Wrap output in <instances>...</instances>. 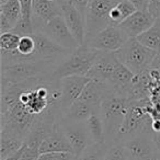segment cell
Segmentation results:
<instances>
[{"mask_svg":"<svg viewBox=\"0 0 160 160\" xmlns=\"http://www.w3.org/2000/svg\"><path fill=\"white\" fill-rule=\"evenodd\" d=\"M128 103L127 97L120 94L112 87H110L103 97L100 116L104 124L107 145L109 147L115 142H120V129L124 123Z\"/></svg>","mask_w":160,"mask_h":160,"instance_id":"1","label":"cell"},{"mask_svg":"<svg viewBox=\"0 0 160 160\" xmlns=\"http://www.w3.org/2000/svg\"><path fill=\"white\" fill-rule=\"evenodd\" d=\"M60 60H29L1 66V81L10 83H21L31 79H44L52 81L51 75Z\"/></svg>","mask_w":160,"mask_h":160,"instance_id":"2","label":"cell"},{"mask_svg":"<svg viewBox=\"0 0 160 160\" xmlns=\"http://www.w3.org/2000/svg\"><path fill=\"white\" fill-rule=\"evenodd\" d=\"M98 53L99 51L89 48L86 45L77 47L58 62L52 72L51 80L56 81L69 76H87Z\"/></svg>","mask_w":160,"mask_h":160,"instance_id":"3","label":"cell"},{"mask_svg":"<svg viewBox=\"0 0 160 160\" xmlns=\"http://www.w3.org/2000/svg\"><path fill=\"white\" fill-rule=\"evenodd\" d=\"M118 60L129 68L135 75L149 70L158 52L144 46L136 38H129L127 42L114 52Z\"/></svg>","mask_w":160,"mask_h":160,"instance_id":"4","label":"cell"},{"mask_svg":"<svg viewBox=\"0 0 160 160\" xmlns=\"http://www.w3.org/2000/svg\"><path fill=\"white\" fill-rule=\"evenodd\" d=\"M118 1L121 0H90L86 12V42L110 25V12Z\"/></svg>","mask_w":160,"mask_h":160,"instance_id":"5","label":"cell"},{"mask_svg":"<svg viewBox=\"0 0 160 160\" xmlns=\"http://www.w3.org/2000/svg\"><path fill=\"white\" fill-rule=\"evenodd\" d=\"M155 134V132H136L122 140L129 160H158Z\"/></svg>","mask_w":160,"mask_h":160,"instance_id":"6","label":"cell"},{"mask_svg":"<svg viewBox=\"0 0 160 160\" xmlns=\"http://www.w3.org/2000/svg\"><path fill=\"white\" fill-rule=\"evenodd\" d=\"M128 38L129 36L120 25L110 24L89 38L85 45L96 51L116 52L127 42Z\"/></svg>","mask_w":160,"mask_h":160,"instance_id":"7","label":"cell"},{"mask_svg":"<svg viewBox=\"0 0 160 160\" xmlns=\"http://www.w3.org/2000/svg\"><path fill=\"white\" fill-rule=\"evenodd\" d=\"M62 129L70 142L73 155L78 157L92 144H94L86 122H76L62 118Z\"/></svg>","mask_w":160,"mask_h":160,"instance_id":"8","label":"cell"},{"mask_svg":"<svg viewBox=\"0 0 160 160\" xmlns=\"http://www.w3.org/2000/svg\"><path fill=\"white\" fill-rule=\"evenodd\" d=\"M40 32L44 33L47 38H49L56 44L64 47L67 51L71 52L80 46L76 38H73L62 16L53 18L40 30Z\"/></svg>","mask_w":160,"mask_h":160,"instance_id":"9","label":"cell"},{"mask_svg":"<svg viewBox=\"0 0 160 160\" xmlns=\"http://www.w3.org/2000/svg\"><path fill=\"white\" fill-rule=\"evenodd\" d=\"M90 80L87 76H69L60 79L62 99L59 104L64 113L77 101Z\"/></svg>","mask_w":160,"mask_h":160,"instance_id":"10","label":"cell"},{"mask_svg":"<svg viewBox=\"0 0 160 160\" xmlns=\"http://www.w3.org/2000/svg\"><path fill=\"white\" fill-rule=\"evenodd\" d=\"M118 62L120 60L114 52L99 51L87 77L99 81H109Z\"/></svg>","mask_w":160,"mask_h":160,"instance_id":"11","label":"cell"},{"mask_svg":"<svg viewBox=\"0 0 160 160\" xmlns=\"http://www.w3.org/2000/svg\"><path fill=\"white\" fill-rule=\"evenodd\" d=\"M35 40V52H34V60L41 59H56L60 60L66 57L70 51H67L64 47L56 44L54 41L47 38L44 33L35 31L33 34Z\"/></svg>","mask_w":160,"mask_h":160,"instance_id":"12","label":"cell"},{"mask_svg":"<svg viewBox=\"0 0 160 160\" xmlns=\"http://www.w3.org/2000/svg\"><path fill=\"white\" fill-rule=\"evenodd\" d=\"M62 10V17L68 25L69 30L72 33L73 38L80 46L86 43V18L82 13L68 1L60 2Z\"/></svg>","mask_w":160,"mask_h":160,"instance_id":"13","label":"cell"},{"mask_svg":"<svg viewBox=\"0 0 160 160\" xmlns=\"http://www.w3.org/2000/svg\"><path fill=\"white\" fill-rule=\"evenodd\" d=\"M57 16H62V6L56 1L49 0H33L32 8V21L34 32L40 31L48 21Z\"/></svg>","mask_w":160,"mask_h":160,"instance_id":"14","label":"cell"},{"mask_svg":"<svg viewBox=\"0 0 160 160\" xmlns=\"http://www.w3.org/2000/svg\"><path fill=\"white\" fill-rule=\"evenodd\" d=\"M157 19L149 11H140L137 10L135 13L123 21L120 27L125 31L129 38H137L146 30H148L155 23Z\"/></svg>","mask_w":160,"mask_h":160,"instance_id":"15","label":"cell"},{"mask_svg":"<svg viewBox=\"0 0 160 160\" xmlns=\"http://www.w3.org/2000/svg\"><path fill=\"white\" fill-rule=\"evenodd\" d=\"M135 77V73L120 62L118 64V66H116L111 79L109 81H107V82L116 92L127 97V92H128L129 88L132 87V83H133Z\"/></svg>","mask_w":160,"mask_h":160,"instance_id":"16","label":"cell"},{"mask_svg":"<svg viewBox=\"0 0 160 160\" xmlns=\"http://www.w3.org/2000/svg\"><path fill=\"white\" fill-rule=\"evenodd\" d=\"M151 98V79L149 76V70L136 75L132 87L127 92L128 101L148 100Z\"/></svg>","mask_w":160,"mask_h":160,"instance_id":"17","label":"cell"},{"mask_svg":"<svg viewBox=\"0 0 160 160\" xmlns=\"http://www.w3.org/2000/svg\"><path fill=\"white\" fill-rule=\"evenodd\" d=\"M40 152H71L73 153L70 142H68L67 137L65 136L62 129H58L52 135L47 136L40 146Z\"/></svg>","mask_w":160,"mask_h":160,"instance_id":"18","label":"cell"},{"mask_svg":"<svg viewBox=\"0 0 160 160\" xmlns=\"http://www.w3.org/2000/svg\"><path fill=\"white\" fill-rule=\"evenodd\" d=\"M101 108L81 101L78 99L68 110L64 113V118L68 121H76V122H86L91 115L100 114Z\"/></svg>","mask_w":160,"mask_h":160,"instance_id":"19","label":"cell"},{"mask_svg":"<svg viewBox=\"0 0 160 160\" xmlns=\"http://www.w3.org/2000/svg\"><path fill=\"white\" fill-rule=\"evenodd\" d=\"M136 38L144 46L155 52H160V19H157L148 30H146Z\"/></svg>","mask_w":160,"mask_h":160,"instance_id":"20","label":"cell"},{"mask_svg":"<svg viewBox=\"0 0 160 160\" xmlns=\"http://www.w3.org/2000/svg\"><path fill=\"white\" fill-rule=\"evenodd\" d=\"M136 11V7L128 0H121L110 12V24L120 25L123 21H125Z\"/></svg>","mask_w":160,"mask_h":160,"instance_id":"21","label":"cell"},{"mask_svg":"<svg viewBox=\"0 0 160 160\" xmlns=\"http://www.w3.org/2000/svg\"><path fill=\"white\" fill-rule=\"evenodd\" d=\"M24 140L10 134H0V159L3 160L22 148Z\"/></svg>","mask_w":160,"mask_h":160,"instance_id":"22","label":"cell"},{"mask_svg":"<svg viewBox=\"0 0 160 160\" xmlns=\"http://www.w3.org/2000/svg\"><path fill=\"white\" fill-rule=\"evenodd\" d=\"M86 124L89 129V133L93 142L98 144H107V138H105V128L104 124L102 122L100 114H94L91 115L87 121Z\"/></svg>","mask_w":160,"mask_h":160,"instance_id":"23","label":"cell"},{"mask_svg":"<svg viewBox=\"0 0 160 160\" xmlns=\"http://www.w3.org/2000/svg\"><path fill=\"white\" fill-rule=\"evenodd\" d=\"M0 14L3 16L11 24L12 30L21 19V5L19 0H9L0 5Z\"/></svg>","mask_w":160,"mask_h":160,"instance_id":"24","label":"cell"},{"mask_svg":"<svg viewBox=\"0 0 160 160\" xmlns=\"http://www.w3.org/2000/svg\"><path fill=\"white\" fill-rule=\"evenodd\" d=\"M109 146L107 144L94 142L89 146L81 155H79L76 160H104Z\"/></svg>","mask_w":160,"mask_h":160,"instance_id":"25","label":"cell"},{"mask_svg":"<svg viewBox=\"0 0 160 160\" xmlns=\"http://www.w3.org/2000/svg\"><path fill=\"white\" fill-rule=\"evenodd\" d=\"M21 36L14 32H6L0 35V48L5 52H16L19 47Z\"/></svg>","mask_w":160,"mask_h":160,"instance_id":"26","label":"cell"},{"mask_svg":"<svg viewBox=\"0 0 160 160\" xmlns=\"http://www.w3.org/2000/svg\"><path fill=\"white\" fill-rule=\"evenodd\" d=\"M104 160H129L122 142H115L109 147Z\"/></svg>","mask_w":160,"mask_h":160,"instance_id":"27","label":"cell"},{"mask_svg":"<svg viewBox=\"0 0 160 160\" xmlns=\"http://www.w3.org/2000/svg\"><path fill=\"white\" fill-rule=\"evenodd\" d=\"M76 158L71 152H47L42 153L36 160H76Z\"/></svg>","mask_w":160,"mask_h":160,"instance_id":"28","label":"cell"},{"mask_svg":"<svg viewBox=\"0 0 160 160\" xmlns=\"http://www.w3.org/2000/svg\"><path fill=\"white\" fill-rule=\"evenodd\" d=\"M62 1H68V2L72 3L86 18V12H87V8L90 2V0H62ZM62 1H60V2H62Z\"/></svg>","mask_w":160,"mask_h":160,"instance_id":"29","label":"cell"},{"mask_svg":"<svg viewBox=\"0 0 160 160\" xmlns=\"http://www.w3.org/2000/svg\"><path fill=\"white\" fill-rule=\"evenodd\" d=\"M148 11L155 17L156 19L160 18V0H150L149 1Z\"/></svg>","mask_w":160,"mask_h":160,"instance_id":"30","label":"cell"},{"mask_svg":"<svg viewBox=\"0 0 160 160\" xmlns=\"http://www.w3.org/2000/svg\"><path fill=\"white\" fill-rule=\"evenodd\" d=\"M128 1L133 3L137 10H140V11H148L149 1H150V0H128Z\"/></svg>","mask_w":160,"mask_h":160,"instance_id":"31","label":"cell"},{"mask_svg":"<svg viewBox=\"0 0 160 160\" xmlns=\"http://www.w3.org/2000/svg\"><path fill=\"white\" fill-rule=\"evenodd\" d=\"M24 149H25V144L23 145L22 148H21L20 150H18L16 153H13V155L9 156V157L6 158V159H3V160H20L21 157H22V153H23V151H24Z\"/></svg>","mask_w":160,"mask_h":160,"instance_id":"32","label":"cell"},{"mask_svg":"<svg viewBox=\"0 0 160 160\" xmlns=\"http://www.w3.org/2000/svg\"><path fill=\"white\" fill-rule=\"evenodd\" d=\"M150 69H157V70H160V52H158L155 59H153V62H151Z\"/></svg>","mask_w":160,"mask_h":160,"instance_id":"33","label":"cell"},{"mask_svg":"<svg viewBox=\"0 0 160 160\" xmlns=\"http://www.w3.org/2000/svg\"><path fill=\"white\" fill-rule=\"evenodd\" d=\"M155 144H156V151H157V159L160 160V134H155Z\"/></svg>","mask_w":160,"mask_h":160,"instance_id":"34","label":"cell"},{"mask_svg":"<svg viewBox=\"0 0 160 160\" xmlns=\"http://www.w3.org/2000/svg\"><path fill=\"white\" fill-rule=\"evenodd\" d=\"M152 129L155 133L160 134V120H153L152 121Z\"/></svg>","mask_w":160,"mask_h":160,"instance_id":"35","label":"cell"},{"mask_svg":"<svg viewBox=\"0 0 160 160\" xmlns=\"http://www.w3.org/2000/svg\"><path fill=\"white\" fill-rule=\"evenodd\" d=\"M7 1H9V0H0V5H1V3H5V2H7Z\"/></svg>","mask_w":160,"mask_h":160,"instance_id":"36","label":"cell"},{"mask_svg":"<svg viewBox=\"0 0 160 160\" xmlns=\"http://www.w3.org/2000/svg\"><path fill=\"white\" fill-rule=\"evenodd\" d=\"M49 1H56V0H49Z\"/></svg>","mask_w":160,"mask_h":160,"instance_id":"37","label":"cell"},{"mask_svg":"<svg viewBox=\"0 0 160 160\" xmlns=\"http://www.w3.org/2000/svg\"><path fill=\"white\" fill-rule=\"evenodd\" d=\"M57 1H58V2H60V1H62V0H57Z\"/></svg>","mask_w":160,"mask_h":160,"instance_id":"38","label":"cell"},{"mask_svg":"<svg viewBox=\"0 0 160 160\" xmlns=\"http://www.w3.org/2000/svg\"><path fill=\"white\" fill-rule=\"evenodd\" d=\"M159 19H160V18H159Z\"/></svg>","mask_w":160,"mask_h":160,"instance_id":"39","label":"cell"}]
</instances>
